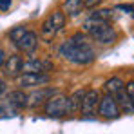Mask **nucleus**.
Instances as JSON below:
<instances>
[{
  "label": "nucleus",
  "instance_id": "f257e3e1",
  "mask_svg": "<svg viewBox=\"0 0 134 134\" xmlns=\"http://www.w3.org/2000/svg\"><path fill=\"white\" fill-rule=\"evenodd\" d=\"M58 54L76 65H87L94 60V51L85 42V35H82V33L74 35L72 38L64 42L58 49Z\"/></svg>",
  "mask_w": 134,
  "mask_h": 134
},
{
  "label": "nucleus",
  "instance_id": "f03ea898",
  "mask_svg": "<svg viewBox=\"0 0 134 134\" xmlns=\"http://www.w3.org/2000/svg\"><path fill=\"white\" fill-rule=\"evenodd\" d=\"M83 31L92 40H96L100 44H112L118 38V35L111 24L105 20H100V18H94V16H91L83 22Z\"/></svg>",
  "mask_w": 134,
  "mask_h": 134
},
{
  "label": "nucleus",
  "instance_id": "7ed1b4c3",
  "mask_svg": "<svg viewBox=\"0 0 134 134\" xmlns=\"http://www.w3.org/2000/svg\"><path fill=\"white\" fill-rule=\"evenodd\" d=\"M65 18L64 11H53L40 25V38L44 42H53L58 31H62V27L65 25Z\"/></svg>",
  "mask_w": 134,
  "mask_h": 134
},
{
  "label": "nucleus",
  "instance_id": "20e7f679",
  "mask_svg": "<svg viewBox=\"0 0 134 134\" xmlns=\"http://www.w3.org/2000/svg\"><path fill=\"white\" fill-rule=\"evenodd\" d=\"M71 111H72V107H71V98L69 96L58 94V96H53L45 102V114L51 116V118H62V116L69 114Z\"/></svg>",
  "mask_w": 134,
  "mask_h": 134
},
{
  "label": "nucleus",
  "instance_id": "39448f33",
  "mask_svg": "<svg viewBox=\"0 0 134 134\" xmlns=\"http://www.w3.org/2000/svg\"><path fill=\"white\" fill-rule=\"evenodd\" d=\"M15 80H16V85L20 89H29V87H42V85H45L51 80V76L47 72H22Z\"/></svg>",
  "mask_w": 134,
  "mask_h": 134
},
{
  "label": "nucleus",
  "instance_id": "423d86ee",
  "mask_svg": "<svg viewBox=\"0 0 134 134\" xmlns=\"http://www.w3.org/2000/svg\"><path fill=\"white\" fill-rule=\"evenodd\" d=\"M98 114L107 118V120H114L118 118L121 112H120V107L116 103V98L112 94H107L103 98H100V103H98Z\"/></svg>",
  "mask_w": 134,
  "mask_h": 134
},
{
  "label": "nucleus",
  "instance_id": "0eeeda50",
  "mask_svg": "<svg viewBox=\"0 0 134 134\" xmlns=\"http://www.w3.org/2000/svg\"><path fill=\"white\" fill-rule=\"evenodd\" d=\"M22 56H18V54H11L9 58H5V62H4V65H2V72H4V76H7V78H16L18 74H22Z\"/></svg>",
  "mask_w": 134,
  "mask_h": 134
},
{
  "label": "nucleus",
  "instance_id": "6e6552de",
  "mask_svg": "<svg viewBox=\"0 0 134 134\" xmlns=\"http://www.w3.org/2000/svg\"><path fill=\"white\" fill-rule=\"evenodd\" d=\"M53 69H54L53 62L42 60V58H31L22 64V72H49Z\"/></svg>",
  "mask_w": 134,
  "mask_h": 134
},
{
  "label": "nucleus",
  "instance_id": "1a4fd4ad",
  "mask_svg": "<svg viewBox=\"0 0 134 134\" xmlns=\"http://www.w3.org/2000/svg\"><path fill=\"white\" fill-rule=\"evenodd\" d=\"M56 94V89H53V87H38V91H35L33 94H29L27 96V107H38V105H42L45 103L49 98H53Z\"/></svg>",
  "mask_w": 134,
  "mask_h": 134
},
{
  "label": "nucleus",
  "instance_id": "9d476101",
  "mask_svg": "<svg viewBox=\"0 0 134 134\" xmlns=\"http://www.w3.org/2000/svg\"><path fill=\"white\" fill-rule=\"evenodd\" d=\"M15 45L18 47L20 53H24V54H31V53H35V49L38 47V35H36L35 31H27Z\"/></svg>",
  "mask_w": 134,
  "mask_h": 134
},
{
  "label": "nucleus",
  "instance_id": "9b49d317",
  "mask_svg": "<svg viewBox=\"0 0 134 134\" xmlns=\"http://www.w3.org/2000/svg\"><path fill=\"white\" fill-rule=\"evenodd\" d=\"M98 103H100V94H98V91H94V89L85 91V94H83V98H82L80 111L83 112V114H92V112L96 111Z\"/></svg>",
  "mask_w": 134,
  "mask_h": 134
},
{
  "label": "nucleus",
  "instance_id": "f8f14e48",
  "mask_svg": "<svg viewBox=\"0 0 134 134\" xmlns=\"http://www.w3.org/2000/svg\"><path fill=\"white\" fill-rule=\"evenodd\" d=\"M114 98H116V103L120 107V112H125V114H132L134 112V102L129 98V94L125 92V89H121Z\"/></svg>",
  "mask_w": 134,
  "mask_h": 134
},
{
  "label": "nucleus",
  "instance_id": "ddd939ff",
  "mask_svg": "<svg viewBox=\"0 0 134 134\" xmlns=\"http://www.w3.org/2000/svg\"><path fill=\"white\" fill-rule=\"evenodd\" d=\"M82 7H83L82 0H64V4H62V11L65 13V16H76V15H80Z\"/></svg>",
  "mask_w": 134,
  "mask_h": 134
},
{
  "label": "nucleus",
  "instance_id": "4468645a",
  "mask_svg": "<svg viewBox=\"0 0 134 134\" xmlns=\"http://www.w3.org/2000/svg\"><path fill=\"white\" fill-rule=\"evenodd\" d=\"M103 89L107 91V94H112V96H116V94H118V92H120L121 89H125V83H123V80H121V78L114 76V78H111V80H107V82H105Z\"/></svg>",
  "mask_w": 134,
  "mask_h": 134
},
{
  "label": "nucleus",
  "instance_id": "2eb2a0df",
  "mask_svg": "<svg viewBox=\"0 0 134 134\" xmlns=\"http://www.w3.org/2000/svg\"><path fill=\"white\" fill-rule=\"evenodd\" d=\"M7 100H9V102H11L16 109L27 107V94H25L24 91H13V92H9Z\"/></svg>",
  "mask_w": 134,
  "mask_h": 134
},
{
  "label": "nucleus",
  "instance_id": "dca6fc26",
  "mask_svg": "<svg viewBox=\"0 0 134 134\" xmlns=\"http://www.w3.org/2000/svg\"><path fill=\"white\" fill-rule=\"evenodd\" d=\"M16 107L9 102V100H4V102H0V116H15L16 114Z\"/></svg>",
  "mask_w": 134,
  "mask_h": 134
},
{
  "label": "nucleus",
  "instance_id": "f3484780",
  "mask_svg": "<svg viewBox=\"0 0 134 134\" xmlns=\"http://www.w3.org/2000/svg\"><path fill=\"white\" fill-rule=\"evenodd\" d=\"M27 31H29V29H27L25 25H16V27H13V29H11V33H9V38H11V40L16 44V42L22 38V36L25 35V33H27Z\"/></svg>",
  "mask_w": 134,
  "mask_h": 134
},
{
  "label": "nucleus",
  "instance_id": "a211bd4d",
  "mask_svg": "<svg viewBox=\"0 0 134 134\" xmlns=\"http://www.w3.org/2000/svg\"><path fill=\"white\" fill-rule=\"evenodd\" d=\"M83 94H85V91H76L72 96H69L71 98V107H72V111H76V109H80V105H82V98H83Z\"/></svg>",
  "mask_w": 134,
  "mask_h": 134
},
{
  "label": "nucleus",
  "instance_id": "6ab92c4d",
  "mask_svg": "<svg viewBox=\"0 0 134 134\" xmlns=\"http://www.w3.org/2000/svg\"><path fill=\"white\" fill-rule=\"evenodd\" d=\"M92 16L94 18H100V20H105V22H109L112 16V11L111 9H100V11H94L92 13Z\"/></svg>",
  "mask_w": 134,
  "mask_h": 134
},
{
  "label": "nucleus",
  "instance_id": "aec40b11",
  "mask_svg": "<svg viewBox=\"0 0 134 134\" xmlns=\"http://www.w3.org/2000/svg\"><path fill=\"white\" fill-rule=\"evenodd\" d=\"M82 2H83V7H87V9H94L102 4V0H82Z\"/></svg>",
  "mask_w": 134,
  "mask_h": 134
},
{
  "label": "nucleus",
  "instance_id": "412c9836",
  "mask_svg": "<svg viewBox=\"0 0 134 134\" xmlns=\"http://www.w3.org/2000/svg\"><path fill=\"white\" fill-rule=\"evenodd\" d=\"M125 92L129 94V98L134 102V82H129V83H125Z\"/></svg>",
  "mask_w": 134,
  "mask_h": 134
},
{
  "label": "nucleus",
  "instance_id": "4be33fe9",
  "mask_svg": "<svg viewBox=\"0 0 134 134\" xmlns=\"http://www.w3.org/2000/svg\"><path fill=\"white\" fill-rule=\"evenodd\" d=\"M11 7V0H0V11H7Z\"/></svg>",
  "mask_w": 134,
  "mask_h": 134
},
{
  "label": "nucleus",
  "instance_id": "5701e85b",
  "mask_svg": "<svg viewBox=\"0 0 134 134\" xmlns=\"http://www.w3.org/2000/svg\"><path fill=\"white\" fill-rule=\"evenodd\" d=\"M5 58H7V56H5V53H4V49L0 47V69H2V65H4V62H5Z\"/></svg>",
  "mask_w": 134,
  "mask_h": 134
},
{
  "label": "nucleus",
  "instance_id": "b1692460",
  "mask_svg": "<svg viewBox=\"0 0 134 134\" xmlns=\"http://www.w3.org/2000/svg\"><path fill=\"white\" fill-rule=\"evenodd\" d=\"M5 87H7V85H5V82H4V80L0 78V96H2V94L5 92Z\"/></svg>",
  "mask_w": 134,
  "mask_h": 134
}]
</instances>
